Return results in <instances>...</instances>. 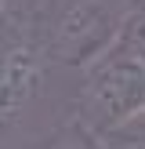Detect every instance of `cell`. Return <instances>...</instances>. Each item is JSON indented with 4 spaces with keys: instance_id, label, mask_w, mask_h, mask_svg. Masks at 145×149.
<instances>
[{
    "instance_id": "3",
    "label": "cell",
    "mask_w": 145,
    "mask_h": 149,
    "mask_svg": "<svg viewBox=\"0 0 145 149\" xmlns=\"http://www.w3.org/2000/svg\"><path fill=\"white\" fill-rule=\"evenodd\" d=\"M44 84V47L14 40L0 51V131L18 124Z\"/></svg>"
},
{
    "instance_id": "2",
    "label": "cell",
    "mask_w": 145,
    "mask_h": 149,
    "mask_svg": "<svg viewBox=\"0 0 145 149\" xmlns=\"http://www.w3.org/2000/svg\"><path fill=\"white\" fill-rule=\"evenodd\" d=\"M123 26L120 0H69L51 26V58L76 69H91L102 55L116 47Z\"/></svg>"
},
{
    "instance_id": "6",
    "label": "cell",
    "mask_w": 145,
    "mask_h": 149,
    "mask_svg": "<svg viewBox=\"0 0 145 149\" xmlns=\"http://www.w3.org/2000/svg\"><path fill=\"white\" fill-rule=\"evenodd\" d=\"M4 4H7V0H0V15H4Z\"/></svg>"
},
{
    "instance_id": "1",
    "label": "cell",
    "mask_w": 145,
    "mask_h": 149,
    "mask_svg": "<svg viewBox=\"0 0 145 149\" xmlns=\"http://www.w3.org/2000/svg\"><path fill=\"white\" fill-rule=\"evenodd\" d=\"M84 73L87 77L76 102V124L84 138L145 116V62L113 47Z\"/></svg>"
},
{
    "instance_id": "5",
    "label": "cell",
    "mask_w": 145,
    "mask_h": 149,
    "mask_svg": "<svg viewBox=\"0 0 145 149\" xmlns=\"http://www.w3.org/2000/svg\"><path fill=\"white\" fill-rule=\"evenodd\" d=\"M47 149H87L80 138H58V142H51Z\"/></svg>"
},
{
    "instance_id": "4",
    "label": "cell",
    "mask_w": 145,
    "mask_h": 149,
    "mask_svg": "<svg viewBox=\"0 0 145 149\" xmlns=\"http://www.w3.org/2000/svg\"><path fill=\"white\" fill-rule=\"evenodd\" d=\"M123 4V26L116 47L145 62V0H120Z\"/></svg>"
}]
</instances>
